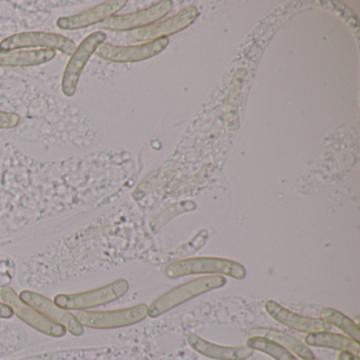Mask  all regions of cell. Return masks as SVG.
Here are the masks:
<instances>
[{
  "label": "cell",
  "instance_id": "4",
  "mask_svg": "<svg viewBox=\"0 0 360 360\" xmlns=\"http://www.w3.org/2000/svg\"><path fill=\"white\" fill-rule=\"evenodd\" d=\"M107 37L102 31H96L88 35L79 47L73 52L64 70L62 79V91L65 96L71 98L75 96L79 86L82 73L88 60L96 53V50L106 41Z\"/></svg>",
  "mask_w": 360,
  "mask_h": 360
},
{
  "label": "cell",
  "instance_id": "17",
  "mask_svg": "<svg viewBox=\"0 0 360 360\" xmlns=\"http://www.w3.org/2000/svg\"><path fill=\"white\" fill-rule=\"evenodd\" d=\"M195 18V13L191 14V13L186 14V11H185L184 13H181L180 15L172 18L167 22H164L163 24L134 31L131 37L136 41H149V39L161 37L162 34H165V33L174 32V31L179 30V29L184 28L185 26L191 24V22H193Z\"/></svg>",
  "mask_w": 360,
  "mask_h": 360
},
{
  "label": "cell",
  "instance_id": "11",
  "mask_svg": "<svg viewBox=\"0 0 360 360\" xmlns=\"http://www.w3.org/2000/svg\"><path fill=\"white\" fill-rule=\"evenodd\" d=\"M265 311L276 321L298 332L309 334V333L326 332L330 328V324L322 319L305 317V316L292 313L273 300H269L265 303Z\"/></svg>",
  "mask_w": 360,
  "mask_h": 360
},
{
  "label": "cell",
  "instance_id": "18",
  "mask_svg": "<svg viewBox=\"0 0 360 360\" xmlns=\"http://www.w3.org/2000/svg\"><path fill=\"white\" fill-rule=\"evenodd\" d=\"M320 317L326 323L330 326H335L338 328L339 330L345 332L349 338L353 340L359 342L360 340V328L358 324H356L353 320L349 319L347 316L345 314L340 313L337 309H330V307H326L322 309L320 313Z\"/></svg>",
  "mask_w": 360,
  "mask_h": 360
},
{
  "label": "cell",
  "instance_id": "19",
  "mask_svg": "<svg viewBox=\"0 0 360 360\" xmlns=\"http://www.w3.org/2000/svg\"><path fill=\"white\" fill-rule=\"evenodd\" d=\"M246 345L252 349H257V351L267 354L275 360H298L285 347L269 340V339L263 338V337H250L246 341Z\"/></svg>",
  "mask_w": 360,
  "mask_h": 360
},
{
  "label": "cell",
  "instance_id": "9",
  "mask_svg": "<svg viewBox=\"0 0 360 360\" xmlns=\"http://www.w3.org/2000/svg\"><path fill=\"white\" fill-rule=\"evenodd\" d=\"M167 45V39H162L146 45L136 47H119L110 44H103L96 54L103 60L113 63H134L153 58L160 53Z\"/></svg>",
  "mask_w": 360,
  "mask_h": 360
},
{
  "label": "cell",
  "instance_id": "3",
  "mask_svg": "<svg viewBox=\"0 0 360 360\" xmlns=\"http://www.w3.org/2000/svg\"><path fill=\"white\" fill-rule=\"evenodd\" d=\"M129 290L127 280L119 279L96 290L77 294H60L54 297L53 302L66 311L91 309L112 302L121 298Z\"/></svg>",
  "mask_w": 360,
  "mask_h": 360
},
{
  "label": "cell",
  "instance_id": "12",
  "mask_svg": "<svg viewBox=\"0 0 360 360\" xmlns=\"http://www.w3.org/2000/svg\"><path fill=\"white\" fill-rule=\"evenodd\" d=\"M191 349L205 357L216 360H246L252 355L254 349L248 345L240 347H227V345H216L205 340L195 334H191L187 338Z\"/></svg>",
  "mask_w": 360,
  "mask_h": 360
},
{
  "label": "cell",
  "instance_id": "2",
  "mask_svg": "<svg viewBox=\"0 0 360 360\" xmlns=\"http://www.w3.org/2000/svg\"><path fill=\"white\" fill-rule=\"evenodd\" d=\"M168 278H180L183 276L198 275V274H214L229 276L233 279L245 278L246 269L243 265L236 261L223 258H191L182 259L168 265L165 269Z\"/></svg>",
  "mask_w": 360,
  "mask_h": 360
},
{
  "label": "cell",
  "instance_id": "13",
  "mask_svg": "<svg viewBox=\"0 0 360 360\" xmlns=\"http://www.w3.org/2000/svg\"><path fill=\"white\" fill-rule=\"evenodd\" d=\"M165 9L162 10V4L150 9L138 12V13L128 14V15L112 16L103 22V28L111 31H127L140 28L145 25L155 22L158 18H162Z\"/></svg>",
  "mask_w": 360,
  "mask_h": 360
},
{
  "label": "cell",
  "instance_id": "14",
  "mask_svg": "<svg viewBox=\"0 0 360 360\" xmlns=\"http://www.w3.org/2000/svg\"><path fill=\"white\" fill-rule=\"evenodd\" d=\"M56 56L54 50H13L0 51V67L41 66L51 62Z\"/></svg>",
  "mask_w": 360,
  "mask_h": 360
},
{
  "label": "cell",
  "instance_id": "22",
  "mask_svg": "<svg viewBox=\"0 0 360 360\" xmlns=\"http://www.w3.org/2000/svg\"><path fill=\"white\" fill-rule=\"evenodd\" d=\"M339 360H360L359 356L354 355L349 352H341L338 356Z\"/></svg>",
  "mask_w": 360,
  "mask_h": 360
},
{
  "label": "cell",
  "instance_id": "21",
  "mask_svg": "<svg viewBox=\"0 0 360 360\" xmlns=\"http://www.w3.org/2000/svg\"><path fill=\"white\" fill-rule=\"evenodd\" d=\"M12 316H13V311H12L11 307L6 304V303L0 302V318L9 319Z\"/></svg>",
  "mask_w": 360,
  "mask_h": 360
},
{
  "label": "cell",
  "instance_id": "5",
  "mask_svg": "<svg viewBox=\"0 0 360 360\" xmlns=\"http://www.w3.org/2000/svg\"><path fill=\"white\" fill-rule=\"evenodd\" d=\"M147 313L148 307L146 304H138L136 307L117 311H79L77 318L82 326L86 328L108 330L139 323L147 317Z\"/></svg>",
  "mask_w": 360,
  "mask_h": 360
},
{
  "label": "cell",
  "instance_id": "16",
  "mask_svg": "<svg viewBox=\"0 0 360 360\" xmlns=\"http://www.w3.org/2000/svg\"><path fill=\"white\" fill-rule=\"evenodd\" d=\"M250 337L258 336L263 338L269 339L278 345L285 347L290 353L296 354L297 356L303 360H313L315 358L313 352L304 343L301 342L298 339L285 333L280 330H273V328H257L250 330Z\"/></svg>",
  "mask_w": 360,
  "mask_h": 360
},
{
  "label": "cell",
  "instance_id": "10",
  "mask_svg": "<svg viewBox=\"0 0 360 360\" xmlns=\"http://www.w3.org/2000/svg\"><path fill=\"white\" fill-rule=\"evenodd\" d=\"M125 5L126 1H123V0L106 1L102 5L96 6L92 9L82 12V13L58 18L56 26L62 30L69 31L87 28L92 25L105 22L108 18H112L113 14L117 13L120 10L123 9Z\"/></svg>",
  "mask_w": 360,
  "mask_h": 360
},
{
  "label": "cell",
  "instance_id": "23",
  "mask_svg": "<svg viewBox=\"0 0 360 360\" xmlns=\"http://www.w3.org/2000/svg\"><path fill=\"white\" fill-rule=\"evenodd\" d=\"M313 360H321V359H318V358H316V357H315V358H314V359H313Z\"/></svg>",
  "mask_w": 360,
  "mask_h": 360
},
{
  "label": "cell",
  "instance_id": "20",
  "mask_svg": "<svg viewBox=\"0 0 360 360\" xmlns=\"http://www.w3.org/2000/svg\"><path fill=\"white\" fill-rule=\"evenodd\" d=\"M20 122V115L16 113L0 111V128L1 129H11V128L16 127Z\"/></svg>",
  "mask_w": 360,
  "mask_h": 360
},
{
  "label": "cell",
  "instance_id": "1",
  "mask_svg": "<svg viewBox=\"0 0 360 360\" xmlns=\"http://www.w3.org/2000/svg\"><path fill=\"white\" fill-rule=\"evenodd\" d=\"M225 284H226V279L224 276L220 275L205 276V277L198 278L193 281L187 282L155 299L149 305L147 316L151 318L160 317L182 303L200 296L204 292L222 288Z\"/></svg>",
  "mask_w": 360,
  "mask_h": 360
},
{
  "label": "cell",
  "instance_id": "7",
  "mask_svg": "<svg viewBox=\"0 0 360 360\" xmlns=\"http://www.w3.org/2000/svg\"><path fill=\"white\" fill-rule=\"evenodd\" d=\"M0 296L3 298L4 302L11 307L13 314L39 332L54 338H60L66 335L67 330L64 326L51 321L30 305L22 302L13 288H4L0 292Z\"/></svg>",
  "mask_w": 360,
  "mask_h": 360
},
{
  "label": "cell",
  "instance_id": "15",
  "mask_svg": "<svg viewBox=\"0 0 360 360\" xmlns=\"http://www.w3.org/2000/svg\"><path fill=\"white\" fill-rule=\"evenodd\" d=\"M307 345L317 347H326V349H337L340 352H349L354 355L359 356L360 345L357 341L353 340L349 337L336 333L316 332L309 333L305 336Z\"/></svg>",
  "mask_w": 360,
  "mask_h": 360
},
{
  "label": "cell",
  "instance_id": "6",
  "mask_svg": "<svg viewBox=\"0 0 360 360\" xmlns=\"http://www.w3.org/2000/svg\"><path fill=\"white\" fill-rule=\"evenodd\" d=\"M41 47L45 49L58 50L67 56H72L77 49L75 41L68 37L56 33L26 32L13 34L0 41V51L8 52L24 48Z\"/></svg>",
  "mask_w": 360,
  "mask_h": 360
},
{
  "label": "cell",
  "instance_id": "8",
  "mask_svg": "<svg viewBox=\"0 0 360 360\" xmlns=\"http://www.w3.org/2000/svg\"><path fill=\"white\" fill-rule=\"evenodd\" d=\"M18 297L22 302L30 305L31 307L37 309L41 315L45 316L51 321L64 326L75 336H82L84 334V326L77 320V316L66 309H60L44 295L32 292V290H22Z\"/></svg>",
  "mask_w": 360,
  "mask_h": 360
}]
</instances>
